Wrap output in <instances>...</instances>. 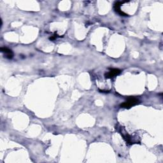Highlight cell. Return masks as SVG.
<instances>
[{"label":"cell","instance_id":"3957f363","mask_svg":"<svg viewBox=\"0 0 163 163\" xmlns=\"http://www.w3.org/2000/svg\"><path fill=\"white\" fill-rule=\"evenodd\" d=\"M0 51L2 53L4 54V57H6L7 59H12L13 57V53L12 51V50L8 48L7 47H1L0 48Z\"/></svg>","mask_w":163,"mask_h":163},{"label":"cell","instance_id":"6da1fadb","mask_svg":"<svg viewBox=\"0 0 163 163\" xmlns=\"http://www.w3.org/2000/svg\"><path fill=\"white\" fill-rule=\"evenodd\" d=\"M138 103H139V100L137 98L129 97L128 99H127V101L121 104L120 107L126 108V109H129V108H131L132 106L137 105Z\"/></svg>","mask_w":163,"mask_h":163},{"label":"cell","instance_id":"277c9868","mask_svg":"<svg viewBox=\"0 0 163 163\" xmlns=\"http://www.w3.org/2000/svg\"><path fill=\"white\" fill-rule=\"evenodd\" d=\"M127 1H117L114 4V10H115V12L117 13H119V14H120V15H122V16H127V15H128L126 14V13H125L124 12H123L120 10V6L122 5V4H124Z\"/></svg>","mask_w":163,"mask_h":163},{"label":"cell","instance_id":"7a4b0ae2","mask_svg":"<svg viewBox=\"0 0 163 163\" xmlns=\"http://www.w3.org/2000/svg\"><path fill=\"white\" fill-rule=\"evenodd\" d=\"M121 73V70L117 68H114L111 69L108 73H105V76L106 79H112L115 77V76L119 75Z\"/></svg>","mask_w":163,"mask_h":163}]
</instances>
